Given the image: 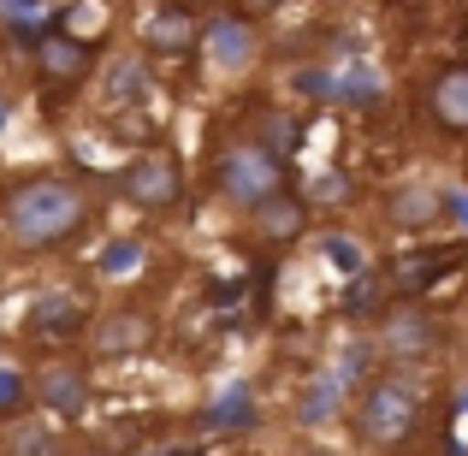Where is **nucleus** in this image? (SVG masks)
Instances as JSON below:
<instances>
[{
  "label": "nucleus",
  "instance_id": "obj_1",
  "mask_svg": "<svg viewBox=\"0 0 468 456\" xmlns=\"http://www.w3.org/2000/svg\"><path fill=\"white\" fill-rule=\"evenodd\" d=\"M90 226V196L66 178H36L12 190L6 202V231L18 249H59Z\"/></svg>",
  "mask_w": 468,
  "mask_h": 456
},
{
  "label": "nucleus",
  "instance_id": "obj_2",
  "mask_svg": "<svg viewBox=\"0 0 468 456\" xmlns=\"http://www.w3.org/2000/svg\"><path fill=\"white\" fill-rule=\"evenodd\" d=\"M415 427H421V398H415V386H403V379H379V386H367L362 403H356V433H362V445L398 451V445L415 439Z\"/></svg>",
  "mask_w": 468,
  "mask_h": 456
},
{
  "label": "nucleus",
  "instance_id": "obj_3",
  "mask_svg": "<svg viewBox=\"0 0 468 456\" xmlns=\"http://www.w3.org/2000/svg\"><path fill=\"white\" fill-rule=\"evenodd\" d=\"M214 184H219L226 202H238V207L255 214L261 202L279 196V154H267L261 143H231V149L219 154V166H214Z\"/></svg>",
  "mask_w": 468,
  "mask_h": 456
},
{
  "label": "nucleus",
  "instance_id": "obj_4",
  "mask_svg": "<svg viewBox=\"0 0 468 456\" xmlns=\"http://www.w3.org/2000/svg\"><path fill=\"white\" fill-rule=\"evenodd\" d=\"M125 196H131L137 207H149V214H166V207L184 196V172H178V160L160 154V149H149V154L137 160V166L125 172Z\"/></svg>",
  "mask_w": 468,
  "mask_h": 456
},
{
  "label": "nucleus",
  "instance_id": "obj_5",
  "mask_svg": "<svg viewBox=\"0 0 468 456\" xmlns=\"http://www.w3.org/2000/svg\"><path fill=\"white\" fill-rule=\"evenodd\" d=\"M379 344H386L391 355H403V362H415V355H433L439 344V320L427 314V308H391L386 320H379Z\"/></svg>",
  "mask_w": 468,
  "mask_h": 456
},
{
  "label": "nucleus",
  "instance_id": "obj_6",
  "mask_svg": "<svg viewBox=\"0 0 468 456\" xmlns=\"http://www.w3.org/2000/svg\"><path fill=\"white\" fill-rule=\"evenodd\" d=\"M149 338H154V326H149V314H143V308H113V314H101L90 326V350L101 355V362L149 350Z\"/></svg>",
  "mask_w": 468,
  "mask_h": 456
},
{
  "label": "nucleus",
  "instance_id": "obj_7",
  "mask_svg": "<svg viewBox=\"0 0 468 456\" xmlns=\"http://www.w3.org/2000/svg\"><path fill=\"white\" fill-rule=\"evenodd\" d=\"M36 66H42L48 90H78V83L90 78L95 54L78 42V36H42V42H36Z\"/></svg>",
  "mask_w": 468,
  "mask_h": 456
},
{
  "label": "nucleus",
  "instance_id": "obj_8",
  "mask_svg": "<svg viewBox=\"0 0 468 456\" xmlns=\"http://www.w3.org/2000/svg\"><path fill=\"white\" fill-rule=\"evenodd\" d=\"M303 219H309V207H303L297 196L279 190L273 202H261V207L250 214V231H255L261 243H273V249H279V243H297V238H303Z\"/></svg>",
  "mask_w": 468,
  "mask_h": 456
},
{
  "label": "nucleus",
  "instance_id": "obj_9",
  "mask_svg": "<svg viewBox=\"0 0 468 456\" xmlns=\"http://www.w3.org/2000/svg\"><path fill=\"white\" fill-rule=\"evenodd\" d=\"M427 113L439 131H468V66H451L427 90Z\"/></svg>",
  "mask_w": 468,
  "mask_h": 456
},
{
  "label": "nucleus",
  "instance_id": "obj_10",
  "mask_svg": "<svg viewBox=\"0 0 468 456\" xmlns=\"http://www.w3.org/2000/svg\"><path fill=\"white\" fill-rule=\"evenodd\" d=\"M143 42L154 48V54H166V59H178V54H190L196 42H202V30H196V18H190V6H160L149 24H143Z\"/></svg>",
  "mask_w": 468,
  "mask_h": 456
},
{
  "label": "nucleus",
  "instance_id": "obj_11",
  "mask_svg": "<svg viewBox=\"0 0 468 456\" xmlns=\"http://www.w3.org/2000/svg\"><path fill=\"white\" fill-rule=\"evenodd\" d=\"M439 190L433 184H398V190L386 196V219L391 226H403V231H421V226H433L439 219Z\"/></svg>",
  "mask_w": 468,
  "mask_h": 456
},
{
  "label": "nucleus",
  "instance_id": "obj_12",
  "mask_svg": "<svg viewBox=\"0 0 468 456\" xmlns=\"http://www.w3.org/2000/svg\"><path fill=\"white\" fill-rule=\"evenodd\" d=\"M36 391H42V403L54 415H83V403H90V379H83V367H71V362H54Z\"/></svg>",
  "mask_w": 468,
  "mask_h": 456
},
{
  "label": "nucleus",
  "instance_id": "obj_13",
  "mask_svg": "<svg viewBox=\"0 0 468 456\" xmlns=\"http://www.w3.org/2000/svg\"><path fill=\"white\" fill-rule=\"evenodd\" d=\"M207 48H214V59L226 71H238V66L255 59V30L243 18H214V24H207Z\"/></svg>",
  "mask_w": 468,
  "mask_h": 456
},
{
  "label": "nucleus",
  "instance_id": "obj_14",
  "mask_svg": "<svg viewBox=\"0 0 468 456\" xmlns=\"http://www.w3.org/2000/svg\"><path fill=\"white\" fill-rule=\"evenodd\" d=\"M143 95H149V71H143V59L119 54L113 66H107V78H101V107H131V101H143Z\"/></svg>",
  "mask_w": 468,
  "mask_h": 456
},
{
  "label": "nucleus",
  "instance_id": "obj_15",
  "mask_svg": "<svg viewBox=\"0 0 468 456\" xmlns=\"http://www.w3.org/2000/svg\"><path fill=\"white\" fill-rule=\"evenodd\" d=\"M463 261V249H433V255H403L398 267H391V279H398V291H427L439 273H451V267Z\"/></svg>",
  "mask_w": 468,
  "mask_h": 456
},
{
  "label": "nucleus",
  "instance_id": "obj_16",
  "mask_svg": "<svg viewBox=\"0 0 468 456\" xmlns=\"http://www.w3.org/2000/svg\"><path fill=\"white\" fill-rule=\"evenodd\" d=\"M42 338H78V332H90V320H83V302L78 297H48L42 308H36L30 320Z\"/></svg>",
  "mask_w": 468,
  "mask_h": 456
},
{
  "label": "nucleus",
  "instance_id": "obj_17",
  "mask_svg": "<svg viewBox=\"0 0 468 456\" xmlns=\"http://www.w3.org/2000/svg\"><path fill=\"white\" fill-rule=\"evenodd\" d=\"M0 456H54V439H48V427H6Z\"/></svg>",
  "mask_w": 468,
  "mask_h": 456
},
{
  "label": "nucleus",
  "instance_id": "obj_18",
  "mask_svg": "<svg viewBox=\"0 0 468 456\" xmlns=\"http://www.w3.org/2000/svg\"><path fill=\"white\" fill-rule=\"evenodd\" d=\"M207 427H219V433H231V427H250V391L231 386L226 398L214 403V415H207Z\"/></svg>",
  "mask_w": 468,
  "mask_h": 456
},
{
  "label": "nucleus",
  "instance_id": "obj_19",
  "mask_svg": "<svg viewBox=\"0 0 468 456\" xmlns=\"http://www.w3.org/2000/svg\"><path fill=\"white\" fill-rule=\"evenodd\" d=\"M261 149H267V154H291V149H297V119L267 113V119H261Z\"/></svg>",
  "mask_w": 468,
  "mask_h": 456
},
{
  "label": "nucleus",
  "instance_id": "obj_20",
  "mask_svg": "<svg viewBox=\"0 0 468 456\" xmlns=\"http://www.w3.org/2000/svg\"><path fill=\"white\" fill-rule=\"evenodd\" d=\"M332 95H344V101L367 107V101H374V95H379V78H374V71H350V78H344V83H332Z\"/></svg>",
  "mask_w": 468,
  "mask_h": 456
},
{
  "label": "nucleus",
  "instance_id": "obj_21",
  "mask_svg": "<svg viewBox=\"0 0 468 456\" xmlns=\"http://www.w3.org/2000/svg\"><path fill=\"white\" fill-rule=\"evenodd\" d=\"M143 261V243H107V255H101V267H107V273H125V267H137Z\"/></svg>",
  "mask_w": 468,
  "mask_h": 456
},
{
  "label": "nucleus",
  "instance_id": "obj_22",
  "mask_svg": "<svg viewBox=\"0 0 468 456\" xmlns=\"http://www.w3.org/2000/svg\"><path fill=\"white\" fill-rule=\"evenodd\" d=\"M326 261H338L344 273H356V267H362V249H356L350 238H326Z\"/></svg>",
  "mask_w": 468,
  "mask_h": 456
},
{
  "label": "nucleus",
  "instance_id": "obj_23",
  "mask_svg": "<svg viewBox=\"0 0 468 456\" xmlns=\"http://www.w3.org/2000/svg\"><path fill=\"white\" fill-rule=\"evenodd\" d=\"M24 403V379L12 374V367H0V415H12Z\"/></svg>",
  "mask_w": 468,
  "mask_h": 456
},
{
  "label": "nucleus",
  "instance_id": "obj_24",
  "mask_svg": "<svg viewBox=\"0 0 468 456\" xmlns=\"http://www.w3.org/2000/svg\"><path fill=\"white\" fill-rule=\"evenodd\" d=\"M332 403H338V386H332V379H326V386H314V398L303 403V415H309V421H320V415H326Z\"/></svg>",
  "mask_w": 468,
  "mask_h": 456
},
{
  "label": "nucleus",
  "instance_id": "obj_25",
  "mask_svg": "<svg viewBox=\"0 0 468 456\" xmlns=\"http://www.w3.org/2000/svg\"><path fill=\"white\" fill-rule=\"evenodd\" d=\"M279 0H243V12H273Z\"/></svg>",
  "mask_w": 468,
  "mask_h": 456
},
{
  "label": "nucleus",
  "instance_id": "obj_26",
  "mask_svg": "<svg viewBox=\"0 0 468 456\" xmlns=\"http://www.w3.org/2000/svg\"><path fill=\"white\" fill-rule=\"evenodd\" d=\"M0 6H6V12H30L36 0H0Z\"/></svg>",
  "mask_w": 468,
  "mask_h": 456
},
{
  "label": "nucleus",
  "instance_id": "obj_27",
  "mask_svg": "<svg viewBox=\"0 0 468 456\" xmlns=\"http://www.w3.org/2000/svg\"><path fill=\"white\" fill-rule=\"evenodd\" d=\"M451 207H457V214L468 219V196H451Z\"/></svg>",
  "mask_w": 468,
  "mask_h": 456
},
{
  "label": "nucleus",
  "instance_id": "obj_28",
  "mask_svg": "<svg viewBox=\"0 0 468 456\" xmlns=\"http://www.w3.org/2000/svg\"><path fill=\"white\" fill-rule=\"evenodd\" d=\"M71 456H113V451H95V445H83V451H71Z\"/></svg>",
  "mask_w": 468,
  "mask_h": 456
},
{
  "label": "nucleus",
  "instance_id": "obj_29",
  "mask_svg": "<svg viewBox=\"0 0 468 456\" xmlns=\"http://www.w3.org/2000/svg\"><path fill=\"white\" fill-rule=\"evenodd\" d=\"M149 456H184V451H149Z\"/></svg>",
  "mask_w": 468,
  "mask_h": 456
},
{
  "label": "nucleus",
  "instance_id": "obj_30",
  "mask_svg": "<svg viewBox=\"0 0 468 456\" xmlns=\"http://www.w3.org/2000/svg\"><path fill=\"white\" fill-rule=\"evenodd\" d=\"M463 409H468V386H463Z\"/></svg>",
  "mask_w": 468,
  "mask_h": 456
}]
</instances>
